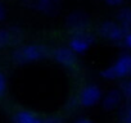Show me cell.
<instances>
[{"label": "cell", "instance_id": "cell-3", "mask_svg": "<svg viewBox=\"0 0 131 123\" xmlns=\"http://www.w3.org/2000/svg\"><path fill=\"white\" fill-rule=\"evenodd\" d=\"M90 18L88 14L82 12H75L71 13L67 19H66V27L71 35L80 33V32H88L90 30Z\"/></svg>", "mask_w": 131, "mask_h": 123}, {"label": "cell", "instance_id": "cell-20", "mask_svg": "<svg viewBox=\"0 0 131 123\" xmlns=\"http://www.w3.org/2000/svg\"><path fill=\"white\" fill-rule=\"evenodd\" d=\"M104 2L108 5H111V7H118V5H121L123 3V0H104Z\"/></svg>", "mask_w": 131, "mask_h": 123}, {"label": "cell", "instance_id": "cell-22", "mask_svg": "<svg viewBox=\"0 0 131 123\" xmlns=\"http://www.w3.org/2000/svg\"><path fill=\"white\" fill-rule=\"evenodd\" d=\"M130 77H131V73H130Z\"/></svg>", "mask_w": 131, "mask_h": 123}, {"label": "cell", "instance_id": "cell-21", "mask_svg": "<svg viewBox=\"0 0 131 123\" xmlns=\"http://www.w3.org/2000/svg\"><path fill=\"white\" fill-rule=\"evenodd\" d=\"M76 122H77V123H90L91 120H90L89 118H86V117H79V118L76 119Z\"/></svg>", "mask_w": 131, "mask_h": 123}, {"label": "cell", "instance_id": "cell-10", "mask_svg": "<svg viewBox=\"0 0 131 123\" xmlns=\"http://www.w3.org/2000/svg\"><path fill=\"white\" fill-rule=\"evenodd\" d=\"M31 8L45 14H55L60 8V0H31Z\"/></svg>", "mask_w": 131, "mask_h": 123}, {"label": "cell", "instance_id": "cell-17", "mask_svg": "<svg viewBox=\"0 0 131 123\" xmlns=\"http://www.w3.org/2000/svg\"><path fill=\"white\" fill-rule=\"evenodd\" d=\"M7 92V78L3 73H0V97L4 96Z\"/></svg>", "mask_w": 131, "mask_h": 123}, {"label": "cell", "instance_id": "cell-6", "mask_svg": "<svg viewBox=\"0 0 131 123\" xmlns=\"http://www.w3.org/2000/svg\"><path fill=\"white\" fill-rule=\"evenodd\" d=\"M94 41H95L94 36L88 31V32H80V33L71 35L68 45L76 54H84L85 51H88L90 49V46L94 44Z\"/></svg>", "mask_w": 131, "mask_h": 123}, {"label": "cell", "instance_id": "cell-9", "mask_svg": "<svg viewBox=\"0 0 131 123\" xmlns=\"http://www.w3.org/2000/svg\"><path fill=\"white\" fill-rule=\"evenodd\" d=\"M102 99H103L102 100V105L108 112L119 108L122 105V101H123V96H122L119 89H113V90L108 91L104 95V97H102Z\"/></svg>", "mask_w": 131, "mask_h": 123}, {"label": "cell", "instance_id": "cell-15", "mask_svg": "<svg viewBox=\"0 0 131 123\" xmlns=\"http://www.w3.org/2000/svg\"><path fill=\"white\" fill-rule=\"evenodd\" d=\"M79 106H81V105H80V101H79V97L77 96L76 97H71L67 101V104H66V109H67L68 112H75Z\"/></svg>", "mask_w": 131, "mask_h": 123}, {"label": "cell", "instance_id": "cell-2", "mask_svg": "<svg viewBox=\"0 0 131 123\" xmlns=\"http://www.w3.org/2000/svg\"><path fill=\"white\" fill-rule=\"evenodd\" d=\"M130 73H131V54L123 53L118 56V59L114 61L113 66L100 72V76L105 80L113 81V80H122L130 77Z\"/></svg>", "mask_w": 131, "mask_h": 123}, {"label": "cell", "instance_id": "cell-11", "mask_svg": "<svg viewBox=\"0 0 131 123\" xmlns=\"http://www.w3.org/2000/svg\"><path fill=\"white\" fill-rule=\"evenodd\" d=\"M13 122L16 123H41L42 118L32 110H18L13 115Z\"/></svg>", "mask_w": 131, "mask_h": 123}, {"label": "cell", "instance_id": "cell-13", "mask_svg": "<svg viewBox=\"0 0 131 123\" xmlns=\"http://www.w3.org/2000/svg\"><path fill=\"white\" fill-rule=\"evenodd\" d=\"M119 91L123 96V100L131 103V77L122 78V81L119 83Z\"/></svg>", "mask_w": 131, "mask_h": 123}, {"label": "cell", "instance_id": "cell-7", "mask_svg": "<svg viewBox=\"0 0 131 123\" xmlns=\"http://www.w3.org/2000/svg\"><path fill=\"white\" fill-rule=\"evenodd\" d=\"M23 40L22 30L18 27H9V28H0V50L8 46L19 45Z\"/></svg>", "mask_w": 131, "mask_h": 123}, {"label": "cell", "instance_id": "cell-14", "mask_svg": "<svg viewBox=\"0 0 131 123\" xmlns=\"http://www.w3.org/2000/svg\"><path fill=\"white\" fill-rule=\"evenodd\" d=\"M119 108V119L125 123H131V103L126 101V104Z\"/></svg>", "mask_w": 131, "mask_h": 123}, {"label": "cell", "instance_id": "cell-5", "mask_svg": "<svg viewBox=\"0 0 131 123\" xmlns=\"http://www.w3.org/2000/svg\"><path fill=\"white\" fill-rule=\"evenodd\" d=\"M80 105L84 108H91L94 105H96L102 97H103V92L100 90L99 86L96 85H88L85 86L77 95Z\"/></svg>", "mask_w": 131, "mask_h": 123}, {"label": "cell", "instance_id": "cell-19", "mask_svg": "<svg viewBox=\"0 0 131 123\" xmlns=\"http://www.w3.org/2000/svg\"><path fill=\"white\" fill-rule=\"evenodd\" d=\"M5 17H7V9H5V7H4L3 3H0V22L4 21Z\"/></svg>", "mask_w": 131, "mask_h": 123}, {"label": "cell", "instance_id": "cell-4", "mask_svg": "<svg viewBox=\"0 0 131 123\" xmlns=\"http://www.w3.org/2000/svg\"><path fill=\"white\" fill-rule=\"evenodd\" d=\"M125 30L118 22L113 21H105L98 27V33L103 39L111 41V42H121L125 35Z\"/></svg>", "mask_w": 131, "mask_h": 123}, {"label": "cell", "instance_id": "cell-12", "mask_svg": "<svg viewBox=\"0 0 131 123\" xmlns=\"http://www.w3.org/2000/svg\"><path fill=\"white\" fill-rule=\"evenodd\" d=\"M117 21L125 31L131 30V8H122L118 10Z\"/></svg>", "mask_w": 131, "mask_h": 123}, {"label": "cell", "instance_id": "cell-1", "mask_svg": "<svg viewBox=\"0 0 131 123\" xmlns=\"http://www.w3.org/2000/svg\"><path fill=\"white\" fill-rule=\"evenodd\" d=\"M50 55L51 51L48 46L41 44H30L17 47L12 54V59L16 64H27L32 61L42 60Z\"/></svg>", "mask_w": 131, "mask_h": 123}, {"label": "cell", "instance_id": "cell-18", "mask_svg": "<svg viewBox=\"0 0 131 123\" xmlns=\"http://www.w3.org/2000/svg\"><path fill=\"white\" fill-rule=\"evenodd\" d=\"M42 122H46V123H58V122H63V119L60 117H57V115H50V117L42 118Z\"/></svg>", "mask_w": 131, "mask_h": 123}, {"label": "cell", "instance_id": "cell-16", "mask_svg": "<svg viewBox=\"0 0 131 123\" xmlns=\"http://www.w3.org/2000/svg\"><path fill=\"white\" fill-rule=\"evenodd\" d=\"M121 42L123 44V46H125L126 49L131 50V30L125 32V35H123V39H122V41H121Z\"/></svg>", "mask_w": 131, "mask_h": 123}, {"label": "cell", "instance_id": "cell-8", "mask_svg": "<svg viewBox=\"0 0 131 123\" xmlns=\"http://www.w3.org/2000/svg\"><path fill=\"white\" fill-rule=\"evenodd\" d=\"M51 55L57 63L66 68H71L77 63V54L68 46V47H57L51 51Z\"/></svg>", "mask_w": 131, "mask_h": 123}]
</instances>
